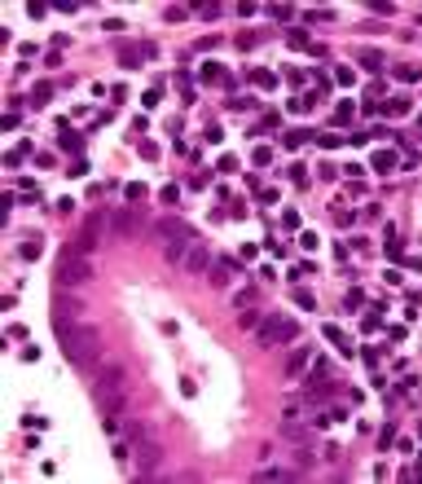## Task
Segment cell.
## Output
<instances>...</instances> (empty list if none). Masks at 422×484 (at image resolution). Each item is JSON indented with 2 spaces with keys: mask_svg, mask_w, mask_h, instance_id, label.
Here are the masks:
<instances>
[{
  "mask_svg": "<svg viewBox=\"0 0 422 484\" xmlns=\"http://www.w3.org/2000/svg\"><path fill=\"white\" fill-rule=\"evenodd\" d=\"M159 462H163V445H141V454H136V471H141V480H150L154 471H159Z\"/></svg>",
  "mask_w": 422,
  "mask_h": 484,
  "instance_id": "277c9868",
  "label": "cell"
},
{
  "mask_svg": "<svg viewBox=\"0 0 422 484\" xmlns=\"http://www.w3.org/2000/svg\"><path fill=\"white\" fill-rule=\"evenodd\" d=\"M238 321H242V331H251V326H260V313H242Z\"/></svg>",
  "mask_w": 422,
  "mask_h": 484,
  "instance_id": "8fae6325",
  "label": "cell"
},
{
  "mask_svg": "<svg viewBox=\"0 0 422 484\" xmlns=\"http://www.w3.org/2000/svg\"><path fill=\"white\" fill-rule=\"evenodd\" d=\"M159 238H190V225L185 221H159Z\"/></svg>",
  "mask_w": 422,
  "mask_h": 484,
  "instance_id": "52a82bcc",
  "label": "cell"
},
{
  "mask_svg": "<svg viewBox=\"0 0 422 484\" xmlns=\"http://www.w3.org/2000/svg\"><path fill=\"white\" fill-rule=\"evenodd\" d=\"M295 331H300V326L295 321H281V317H273L269 326H264L260 331V343H277V339H295Z\"/></svg>",
  "mask_w": 422,
  "mask_h": 484,
  "instance_id": "8992f818",
  "label": "cell"
},
{
  "mask_svg": "<svg viewBox=\"0 0 422 484\" xmlns=\"http://www.w3.org/2000/svg\"><path fill=\"white\" fill-rule=\"evenodd\" d=\"M123 387H128V370H123V366H101V370H97L92 396H97L101 418H115V414H119V405H123Z\"/></svg>",
  "mask_w": 422,
  "mask_h": 484,
  "instance_id": "7a4b0ae2",
  "label": "cell"
},
{
  "mask_svg": "<svg viewBox=\"0 0 422 484\" xmlns=\"http://www.w3.org/2000/svg\"><path fill=\"white\" fill-rule=\"evenodd\" d=\"M308 366V348H295L290 352V361H286V379H295V374H300Z\"/></svg>",
  "mask_w": 422,
  "mask_h": 484,
  "instance_id": "9c48e42d",
  "label": "cell"
},
{
  "mask_svg": "<svg viewBox=\"0 0 422 484\" xmlns=\"http://www.w3.org/2000/svg\"><path fill=\"white\" fill-rule=\"evenodd\" d=\"M57 326V339H62V352H66L71 366L80 370H97L101 366V331H92V326H71L66 321H53Z\"/></svg>",
  "mask_w": 422,
  "mask_h": 484,
  "instance_id": "6da1fadb",
  "label": "cell"
},
{
  "mask_svg": "<svg viewBox=\"0 0 422 484\" xmlns=\"http://www.w3.org/2000/svg\"><path fill=\"white\" fill-rule=\"evenodd\" d=\"M185 269H190V273H207V247H194V251L185 256Z\"/></svg>",
  "mask_w": 422,
  "mask_h": 484,
  "instance_id": "ba28073f",
  "label": "cell"
},
{
  "mask_svg": "<svg viewBox=\"0 0 422 484\" xmlns=\"http://www.w3.org/2000/svg\"><path fill=\"white\" fill-rule=\"evenodd\" d=\"M136 225H141V207H123V212H115L111 233L115 238H128V233H136Z\"/></svg>",
  "mask_w": 422,
  "mask_h": 484,
  "instance_id": "5b68a950",
  "label": "cell"
},
{
  "mask_svg": "<svg viewBox=\"0 0 422 484\" xmlns=\"http://www.w3.org/2000/svg\"><path fill=\"white\" fill-rule=\"evenodd\" d=\"M88 277H92V264L84 256H66L57 264V282L62 286H80V282H88Z\"/></svg>",
  "mask_w": 422,
  "mask_h": 484,
  "instance_id": "3957f363",
  "label": "cell"
},
{
  "mask_svg": "<svg viewBox=\"0 0 422 484\" xmlns=\"http://www.w3.org/2000/svg\"><path fill=\"white\" fill-rule=\"evenodd\" d=\"M281 436H286V441H304V427L290 418V423H281Z\"/></svg>",
  "mask_w": 422,
  "mask_h": 484,
  "instance_id": "30bf717a",
  "label": "cell"
}]
</instances>
